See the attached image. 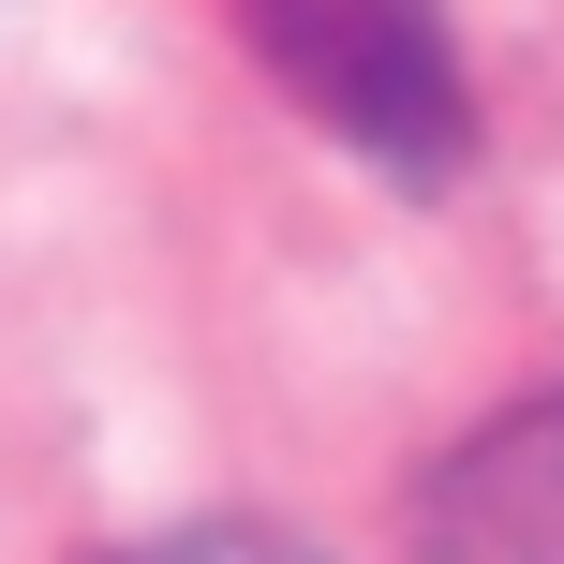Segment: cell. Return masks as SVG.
<instances>
[{"label": "cell", "instance_id": "cell-1", "mask_svg": "<svg viewBox=\"0 0 564 564\" xmlns=\"http://www.w3.org/2000/svg\"><path fill=\"white\" fill-rule=\"evenodd\" d=\"M238 45L327 119L341 149H371L387 178H446L460 164V59H446V0H238Z\"/></svg>", "mask_w": 564, "mask_h": 564}, {"label": "cell", "instance_id": "cell-2", "mask_svg": "<svg viewBox=\"0 0 564 564\" xmlns=\"http://www.w3.org/2000/svg\"><path fill=\"white\" fill-rule=\"evenodd\" d=\"M416 564H564V387L490 416L416 490Z\"/></svg>", "mask_w": 564, "mask_h": 564}, {"label": "cell", "instance_id": "cell-3", "mask_svg": "<svg viewBox=\"0 0 564 564\" xmlns=\"http://www.w3.org/2000/svg\"><path fill=\"white\" fill-rule=\"evenodd\" d=\"M105 564H312V550L253 535V520H194V535H149V550H105Z\"/></svg>", "mask_w": 564, "mask_h": 564}]
</instances>
